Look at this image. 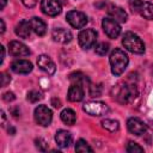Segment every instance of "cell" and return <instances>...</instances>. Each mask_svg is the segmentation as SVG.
<instances>
[{
	"label": "cell",
	"mask_w": 153,
	"mask_h": 153,
	"mask_svg": "<svg viewBox=\"0 0 153 153\" xmlns=\"http://www.w3.org/2000/svg\"><path fill=\"white\" fill-rule=\"evenodd\" d=\"M33 116H35V121L42 127L49 126L53 120V112L47 105H38L35 109Z\"/></svg>",
	"instance_id": "cell-4"
},
{
	"label": "cell",
	"mask_w": 153,
	"mask_h": 153,
	"mask_svg": "<svg viewBox=\"0 0 153 153\" xmlns=\"http://www.w3.org/2000/svg\"><path fill=\"white\" fill-rule=\"evenodd\" d=\"M110 66H111V72L112 74L115 75H121L127 66H128V62H129V59L127 56V54L121 50V49H114L110 54Z\"/></svg>",
	"instance_id": "cell-1"
},
{
	"label": "cell",
	"mask_w": 153,
	"mask_h": 153,
	"mask_svg": "<svg viewBox=\"0 0 153 153\" xmlns=\"http://www.w3.org/2000/svg\"><path fill=\"white\" fill-rule=\"evenodd\" d=\"M82 110L91 116H103L109 112V106L103 102H87L84 104Z\"/></svg>",
	"instance_id": "cell-6"
},
{
	"label": "cell",
	"mask_w": 153,
	"mask_h": 153,
	"mask_svg": "<svg viewBox=\"0 0 153 153\" xmlns=\"http://www.w3.org/2000/svg\"><path fill=\"white\" fill-rule=\"evenodd\" d=\"M94 51H96V54H98V55L103 56V55H105V54L109 51V44H108V43H105V42L97 43V44H96V47H94Z\"/></svg>",
	"instance_id": "cell-24"
},
{
	"label": "cell",
	"mask_w": 153,
	"mask_h": 153,
	"mask_svg": "<svg viewBox=\"0 0 153 153\" xmlns=\"http://www.w3.org/2000/svg\"><path fill=\"white\" fill-rule=\"evenodd\" d=\"M127 152H129V153H141V152H143V148L140 145H137L136 142L129 141L128 145H127Z\"/></svg>",
	"instance_id": "cell-26"
},
{
	"label": "cell",
	"mask_w": 153,
	"mask_h": 153,
	"mask_svg": "<svg viewBox=\"0 0 153 153\" xmlns=\"http://www.w3.org/2000/svg\"><path fill=\"white\" fill-rule=\"evenodd\" d=\"M29 23H30V26H31L32 31H33L36 35L43 36V35L45 33V31H47V25H45V23H44L41 18L33 17V18H31V19L29 20Z\"/></svg>",
	"instance_id": "cell-19"
},
{
	"label": "cell",
	"mask_w": 153,
	"mask_h": 153,
	"mask_svg": "<svg viewBox=\"0 0 153 153\" xmlns=\"http://www.w3.org/2000/svg\"><path fill=\"white\" fill-rule=\"evenodd\" d=\"M55 141L59 147L66 148L72 143V135L67 130H59L55 134Z\"/></svg>",
	"instance_id": "cell-15"
},
{
	"label": "cell",
	"mask_w": 153,
	"mask_h": 153,
	"mask_svg": "<svg viewBox=\"0 0 153 153\" xmlns=\"http://www.w3.org/2000/svg\"><path fill=\"white\" fill-rule=\"evenodd\" d=\"M5 5H6V0H1V10L5 7Z\"/></svg>",
	"instance_id": "cell-38"
},
{
	"label": "cell",
	"mask_w": 153,
	"mask_h": 153,
	"mask_svg": "<svg viewBox=\"0 0 153 153\" xmlns=\"http://www.w3.org/2000/svg\"><path fill=\"white\" fill-rule=\"evenodd\" d=\"M75 151H76V152H92V148L88 146V143H87L85 140L80 139V140L76 141Z\"/></svg>",
	"instance_id": "cell-23"
},
{
	"label": "cell",
	"mask_w": 153,
	"mask_h": 153,
	"mask_svg": "<svg viewBox=\"0 0 153 153\" xmlns=\"http://www.w3.org/2000/svg\"><path fill=\"white\" fill-rule=\"evenodd\" d=\"M102 91H103V87H102L100 84L91 85V86H90V96L93 97V98L100 97V96H102Z\"/></svg>",
	"instance_id": "cell-25"
},
{
	"label": "cell",
	"mask_w": 153,
	"mask_h": 153,
	"mask_svg": "<svg viewBox=\"0 0 153 153\" xmlns=\"http://www.w3.org/2000/svg\"><path fill=\"white\" fill-rule=\"evenodd\" d=\"M143 0H128V4H129V7L133 12H140L142 5H143Z\"/></svg>",
	"instance_id": "cell-27"
},
{
	"label": "cell",
	"mask_w": 153,
	"mask_h": 153,
	"mask_svg": "<svg viewBox=\"0 0 153 153\" xmlns=\"http://www.w3.org/2000/svg\"><path fill=\"white\" fill-rule=\"evenodd\" d=\"M143 18L148 20H153V4L151 2H143L140 12H139Z\"/></svg>",
	"instance_id": "cell-21"
},
{
	"label": "cell",
	"mask_w": 153,
	"mask_h": 153,
	"mask_svg": "<svg viewBox=\"0 0 153 153\" xmlns=\"http://www.w3.org/2000/svg\"><path fill=\"white\" fill-rule=\"evenodd\" d=\"M14 31H16V35L19 36L20 38H29L30 35H31L32 29H31V26H30L29 20L23 19V20H20V22L17 24Z\"/></svg>",
	"instance_id": "cell-17"
},
{
	"label": "cell",
	"mask_w": 153,
	"mask_h": 153,
	"mask_svg": "<svg viewBox=\"0 0 153 153\" xmlns=\"http://www.w3.org/2000/svg\"><path fill=\"white\" fill-rule=\"evenodd\" d=\"M37 65H38V67H39L42 71H44V72H45L47 74H49V75L54 74L55 71H56L55 63L53 62V60H51L48 55H41V56H38V59H37Z\"/></svg>",
	"instance_id": "cell-12"
},
{
	"label": "cell",
	"mask_w": 153,
	"mask_h": 153,
	"mask_svg": "<svg viewBox=\"0 0 153 153\" xmlns=\"http://www.w3.org/2000/svg\"><path fill=\"white\" fill-rule=\"evenodd\" d=\"M102 127H103L104 129H106V130L114 133V131L118 130V128H120V123H118V121L110 120V118H105V120L102 121Z\"/></svg>",
	"instance_id": "cell-22"
},
{
	"label": "cell",
	"mask_w": 153,
	"mask_h": 153,
	"mask_svg": "<svg viewBox=\"0 0 153 153\" xmlns=\"http://www.w3.org/2000/svg\"><path fill=\"white\" fill-rule=\"evenodd\" d=\"M114 97L116 98L117 102L122 103V104H127L129 102H131V99L137 94L136 87L135 85H117L114 88Z\"/></svg>",
	"instance_id": "cell-3"
},
{
	"label": "cell",
	"mask_w": 153,
	"mask_h": 153,
	"mask_svg": "<svg viewBox=\"0 0 153 153\" xmlns=\"http://www.w3.org/2000/svg\"><path fill=\"white\" fill-rule=\"evenodd\" d=\"M127 127H128V130L134 135H142L147 130V126L136 117L129 118L127 122Z\"/></svg>",
	"instance_id": "cell-10"
},
{
	"label": "cell",
	"mask_w": 153,
	"mask_h": 153,
	"mask_svg": "<svg viewBox=\"0 0 153 153\" xmlns=\"http://www.w3.org/2000/svg\"><path fill=\"white\" fill-rule=\"evenodd\" d=\"M11 81V78L6 74V73H1V86H6L8 82Z\"/></svg>",
	"instance_id": "cell-32"
},
{
	"label": "cell",
	"mask_w": 153,
	"mask_h": 153,
	"mask_svg": "<svg viewBox=\"0 0 153 153\" xmlns=\"http://www.w3.org/2000/svg\"><path fill=\"white\" fill-rule=\"evenodd\" d=\"M69 79H71L72 84H80V85H81V81H84V80H85L84 75H82L80 72L72 73V74L69 75Z\"/></svg>",
	"instance_id": "cell-29"
},
{
	"label": "cell",
	"mask_w": 153,
	"mask_h": 153,
	"mask_svg": "<svg viewBox=\"0 0 153 153\" xmlns=\"http://www.w3.org/2000/svg\"><path fill=\"white\" fill-rule=\"evenodd\" d=\"M4 59H5V48L1 45V61H0L1 63L4 62Z\"/></svg>",
	"instance_id": "cell-37"
},
{
	"label": "cell",
	"mask_w": 153,
	"mask_h": 153,
	"mask_svg": "<svg viewBox=\"0 0 153 153\" xmlns=\"http://www.w3.org/2000/svg\"><path fill=\"white\" fill-rule=\"evenodd\" d=\"M67 22L74 29H81L87 24V17L80 11H69L66 16Z\"/></svg>",
	"instance_id": "cell-7"
},
{
	"label": "cell",
	"mask_w": 153,
	"mask_h": 153,
	"mask_svg": "<svg viewBox=\"0 0 153 153\" xmlns=\"http://www.w3.org/2000/svg\"><path fill=\"white\" fill-rule=\"evenodd\" d=\"M51 36H53V39L57 43H68L72 41V32L67 29H63V27H57V29H54L53 32H51Z\"/></svg>",
	"instance_id": "cell-13"
},
{
	"label": "cell",
	"mask_w": 153,
	"mask_h": 153,
	"mask_svg": "<svg viewBox=\"0 0 153 153\" xmlns=\"http://www.w3.org/2000/svg\"><path fill=\"white\" fill-rule=\"evenodd\" d=\"M96 39H97V31L93 29H85L80 31L78 36L79 44L82 49H90L91 47H93L96 43Z\"/></svg>",
	"instance_id": "cell-5"
},
{
	"label": "cell",
	"mask_w": 153,
	"mask_h": 153,
	"mask_svg": "<svg viewBox=\"0 0 153 153\" xmlns=\"http://www.w3.org/2000/svg\"><path fill=\"white\" fill-rule=\"evenodd\" d=\"M8 51L13 56H27V55H30V49L19 41H11L8 43Z\"/></svg>",
	"instance_id": "cell-11"
},
{
	"label": "cell",
	"mask_w": 153,
	"mask_h": 153,
	"mask_svg": "<svg viewBox=\"0 0 153 153\" xmlns=\"http://www.w3.org/2000/svg\"><path fill=\"white\" fill-rule=\"evenodd\" d=\"M11 68L14 73L18 74H27L32 71V63L27 60H16L12 62Z\"/></svg>",
	"instance_id": "cell-14"
},
{
	"label": "cell",
	"mask_w": 153,
	"mask_h": 153,
	"mask_svg": "<svg viewBox=\"0 0 153 153\" xmlns=\"http://www.w3.org/2000/svg\"><path fill=\"white\" fill-rule=\"evenodd\" d=\"M122 44L124 45V48L134 54H142L145 51V43L142 42V39L135 35L134 32H126L123 35L122 38Z\"/></svg>",
	"instance_id": "cell-2"
},
{
	"label": "cell",
	"mask_w": 153,
	"mask_h": 153,
	"mask_svg": "<svg viewBox=\"0 0 153 153\" xmlns=\"http://www.w3.org/2000/svg\"><path fill=\"white\" fill-rule=\"evenodd\" d=\"M27 100L29 102H31V103H36V102H38V100H41L42 99V94L38 92V91H36V90H32V91H30L29 93H27Z\"/></svg>",
	"instance_id": "cell-28"
},
{
	"label": "cell",
	"mask_w": 153,
	"mask_h": 153,
	"mask_svg": "<svg viewBox=\"0 0 153 153\" xmlns=\"http://www.w3.org/2000/svg\"><path fill=\"white\" fill-rule=\"evenodd\" d=\"M108 14H109L112 19H115L117 23H126V22H127V18H128L126 11H124L123 8H121V7H118V6H112V7H110V8L108 10Z\"/></svg>",
	"instance_id": "cell-18"
},
{
	"label": "cell",
	"mask_w": 153,
	"mask_h": 153,
	"mask_svg": "<svg viewBox=\"0 0 153 153\" xmlns=\"http://www.w3.org/2000/svg\"><path fill=\"white\" fill-rule=\"evenodd\" d=\"M102 26H103V30L106 33V36L110 38H116L121 33L120 24L112 18H104L102 22Z\"/></svg>",
	"instance_id": "cell-8"
},
{
	"label": "cell",
	"mask_w": 153,
	"mask_h": 153,
	"mask_svg": "<svg viewBox=\"0 0 153 153\" xmlns=\"http://www.w3.org/2000/svg\"><path fill=\"white\" fill-rule=\"evenodd\" d=\"M0 24H1V33H4L5 32V22H4V19H0Z\"/></svg>",
	"instance_id": "cell-36"
},
{
	"label": "cell",
	"mask_w": 153,
	"mask_h": 153,
	"mask_svg": "<svg viewBox=\"0 0 153 153\" xmlns=\"http://www.w3.org/2000/svg\"><path fill=\"white\" fill-rule=\"evenodd\" d=\"M36 147L39 149V151H42V152H44V151H47L48 149V143H47V141L45 140H43V139H36Z\"/></svg>",
	"instance_id": "cell-30"
},
{
	"label": "cell",
	"mask_w": 153,
	"mask_h": 153,
	"mask_svg": "<svg viewBox=\"0 0 153 153\" xmlns=\"http://www.w3.org/2000/svg\"><path fill=\"white\" fill-rule=\"evenodd\" d=\"M41 10L44 14L55 17L61 13V4L57 0H42Z\"/></svg>",
	"instance_id": "cell-9"
},
{
	"label": "cell",
	"mask_w": 153,
	"mask_h": 153,
	"mask_svg": "<svg viewBox=\"0 0 153 153\" xmlns=\"http://www.w3.org/2000/svg\"><path fill=\"white\" fill-rule=\"evenodd\" d=\"M67 97L71 102H80L84 98V88L80 84H72V86L68 90Z\"/></svg>",
	"instance_id": "cell-16"
},
{
	"label": "cell",
	"mask_w": 153,
	"mask_h": 153,
	"mask_svg": "<svg viewBox=\"0 0 153 153\" xmlns=\"http://www.w3.org/2000/svg\"><path fill=\"white\" fill-rule=\"evenodd\" d=\"M1 117H2V121H1V126L4 127L5 126V122H6V115L4 111H1Z\"/></svg>",
	"instance_id": "cell-35"
},
{
	"label": "cell",
	"mask_w": 153,
	"mask_h": 153,
	"mask_svg": "<svg viewBox=\"0 0 153 153\" xmlns=\"http://www.w3.org/2000/svg\"><path fill=\"white\" fill-rule=\"evenodd\" d=\"M2 99H4L5 102L10 103V102H12V100H14V99H16V96H14V93H13V92L8 91V92H5V93H4Z\"/></svg>",
	"instance_id": "cell-31"
},
{
	"label": "cell",
	"mask_w": 153,
	"mask_h": 153,
	"mask_svg": "<svg viewBox=\"0 0 153 153\" xmlns=\"http://www.w3.org/2000/svg\"><path fill=\"white\" fill-rule=\"evenodd\" d=\"M60 117L62 120L63 123L68 124V126H73L76 121V116H75V112L72 110V109H63L60 114Z\"/></svg>",
	"instance_id": "cell-20"
},
{
	"label": "cell",
	"mask_w": 153,
	"mask_h": 153,
	"mask_svg": "<svg viewBox=\"0 0 153 153\" xmlns=\"http://www.w3.org/2000/svg\"><path fill=\"white\" fill-rule=\"evenodd\" d=\"M152 72H153V69H152Z\"/></svg>",
	"instance_id": "cell-40"
},
{
	"label": "cell",
	"mask_w": 153,
	"mask_h": 153,
	"mask_svg": "<svg viewBox=\"0 0 153 153\" xmlns=\"http://www.w3.org/2000/svg\"><path fill=\"white\" fill-rule=\"evenodd\" d=\"M22 2L24 4V6L31 8V7H33L37 4V0H22Z\"/></svg>",
	"instance_id": "cell-33"
},
{
	"label": "cell",
	"mask_w": 153,
	"mask_h": 153,
	"mask_svg": "<svg viewBox=\"0 0 153 153\" xmlns=\"http://www.w3.org/2000/svg\"><path fill=\"white\" fill-rule=\"evenodd\" d=\"M149 127H151V128H152V130H153V121H151V122H149Z\"/></svg>",
	"instance_id": "cell-39"
},
{
	"label": "cell",
	"mask_w": 153,
	"mask_h": 153,
	"mask_svg": "<svg viewBox=\"0 0 153 153\" xmlns=\"http://www.w3.org/2000/svg\"><path fill=\"white\" fill-rule=\"evenodd\" d=\"M51 104H53V106H54V108H60V106H61L60 100H59V99H56V98H53V99H51Z\"/></svg>",
	"instance_id": "cell-34"
}]
</instances>
